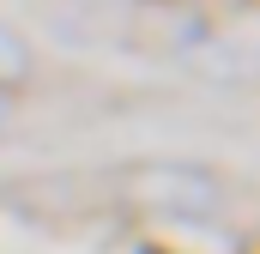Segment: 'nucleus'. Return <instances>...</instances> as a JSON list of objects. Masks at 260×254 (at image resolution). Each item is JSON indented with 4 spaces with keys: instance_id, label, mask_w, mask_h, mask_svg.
Segmentation results:
<instances>
[{
    "instance_id": "obj_1",
    "label": "nucleus",
    "mask_w": 260,
    "mask_h": 254,
    "mask_svg": "<svg viewBox=\"0 0 260 254\" xmlns=\"http://www.w3.org/2000/svg\"><path fill=\"white\" fill-rule=\"evenodd\" d=\"M133 200L157 206V212H176V218H206L224 206V182L206 176V170H188V164H139L127 176Z\"/></svg>"
},
{
    "instance_id": "obj_2",
    "label": "nucleus",
    "mask_w": 260,
    "mask_h": 254,
    "mask_svg": "<svg viewBox=\"0 0 260 254\" xmlns=\"http://www.w3.org/2000/svg\"><path fill=\"white\" fill-rule=\"evenodd\" d=\"M30 73V55H24V43L12 37V30H0V85H18Z\"/></svg>"
},
{
    "instance_id": "obj_3",
    "label": "nucleus",
    "mask_w": 260,
    "mask_h": 254,
    "mask_svg": "<svg viewBox=\"0 0 260 254\" xmlns=\"http://www.w3.org/2000/svg\"><path fill=\"white\" fill-rule=\"evenodd\" d=\"M6 121H12V103H6V91H0V133H6Z\"/></svg>"
}]
</instances>
